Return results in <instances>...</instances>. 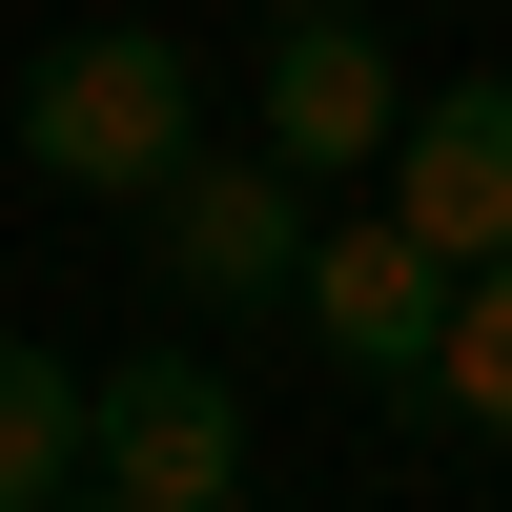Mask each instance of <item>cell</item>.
<instances>
[{
	"label": "cell",
	"mask_w": 512,
	"mask_h": 512,
	"mask_svg": "<svg viewBox=\"0 0 512 512\" xmlns=\"http://www.w3.org/2000/svg\"><path fill=\"white\" fill-rule=\"evenodd\" d=\"M185 144H205V62H185L164 21H82V41H41V62H21V164H41V185L144 205Z\"/></svg>",
	"instance_id": "6da1fadb"
},
{
	"label": "cell",
	"mask_w": 512,
	"mask_h": 512,
	"mask_svg": "<svg viewBox=\"0 0 512 512\" xmlns=\"http://www.w3.org/2000/svg\"><path fill=\"white\" fill-rule=\"evenodd\" d=\"M308 164H287V144H185V164H164V185H144V267L164 287H185V308H267V287H308Z\"/></svg>",
	"instance_id": "7a4b0ae2"
},
{
	"label": "cell",
	"mask_w": 512,
	"mask_h": 512,
	"mask_svg": "<svg viewBox=\"0 0 512 512\" xmlns=\"http://www.w3.org/2000/svg\"><path fill=\"white\" fill-rule=\"evenodd\" d=\"M82 472H103V369H62V349L0 328V512H62Z\"/></svg>",
	"instance_id": "52a82bcc"
},
{
	"label": "cell",
	"mask_w": 512,
	"mask_h": 512,
	"mask_svg": "<svg viewBox=\"0 0 512 512\" xmlns=\"http://www.w3.org/2000/svg\"><path fill=\"white\" fill-rule=\"evenodd\" d=\"M451 287H472V267H451L410 205H349V226L308 246V287H287V308L328 328V369H349V390L410 410V390H431V349H451Z\"/></svg>",
	"instance_id": "3957f363"
},
{
	"label": "cell",
	"mask_w": 512,
	"mask_h": 512,
	"mask_svg": "<svg viewBox=\"0 0 512 512\" xmlns=\"http://www.w3.org/2000/svg\"><path fill=\"white\" fill-rule=\"evenodd\" d=\"M267 144L308 164V185H349V164L410 144V82H390V41H369V0H287L267 21Z\"/></svg>",
	"instance_id": "5b68a950"
},
{
	"label": "cell",
	"mask_w": 512,
	"mask_h": 512,
	"mask_svg": "<svg viewBox=\"0 0 512 512\" xmlns=\"http://www.w3.org/2000/svg\"><path fill=\"white\" fill-rule=\"evenodd\" d=\"M431 390H451V410H472V431L512 451V246H492L472 287H451V349H431Z\"/></svg>",
	"instance_id": "ba28073f"
},
{
	"label": "cell",
	"mask_w": 512,
	"mask_h": 512,
	"mask_svg": "<svg viewBox=\"0 0 512 512\" xmlns=\"http://www.w3.org/2000/svg\"><path fill=\"white\" fill-rule=\"evenodd\" d=\"M103 512H226L246 492V369L205 349H103Z\"/></svg>",
	"instance_id": "277c9868"
},
{
	"label": "cell",
	"mask_w": 512,
	"mask_h": 512,
	"mask_svg": "<svg viewBox=\"0 0 512 512\" xmlns=\"http://www.w3.org/2000/svg\"><path fill=\"white\" fill-rule=\"evenodd\" d=\"M390 205H410V226L451 246V267H492V246H512V82H451V103L410 123Z\"/></svg>",
	"instance_id": "8992f818"
}]
</instances>
